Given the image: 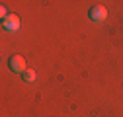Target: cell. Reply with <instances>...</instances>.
Listing matches in <instances>:
<instances>
[{"label": "cell", "instance_id": "cell-1", "mask_svg": "<svg viewBox=\"0 0 123 117\" xmlns=\"http://www.w3.org/2000/svg\"><path fill=\"white\" fill-rule=\"evenodd\" d=\"M8 66H10V70H14V72H24V70H25V58H24L22 55H12V57L8 58Z\"/></svg>", "mask_w": 123, "mask_h": 117}, {"label": "cell", "instance_id": "cell-2", "mask_svg": "<svg viewBox=\"0 0 123 117\" xmlns=\"http://www.w3.org/2000/svg\"><path fill=\"white\" fill-rule=\"evenodd\" d=\"M88 16H90L92 22H104V20L107 18V10H105L104 6H94V8H90Z\"/></svg>", "mask_w": 123, "mask_h": 117}, {"label": "cell", "instance_id": "cell-3", "mask_svg": "<svg viewBox=\"0 0 123 117\" xmlns=\"http://www.w3.org/2000/svg\"><path fill=\"white\" fill-rule=\"evenodd\" d=\"M2 27L6 29V31H16V29L20 27V18L16 16V14H10L6 20H2Z\"/></svg>", "mask_w": 123, "mask_h": 117}, {"label": "cell", "instance_id": "cell-4", "mask_svg": "<svg viewBox=\"0 0 123 117\" xmlns=\"http://www.w3.org/2000/svg\"><path fill=\"white\" fill-rule=\"evenodd\" d=\"M22 74H24V80H25V82H33V80H35V72H33L31 68H27V70H24Z\"/></svg>", "mask_w": 123, "mask_h": 117}]
</instances>
